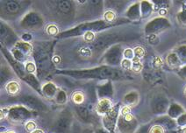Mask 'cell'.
Segmentation results:
<instances>
[{"instance_id": "cell-1", "label": "cell", "mask_w": 186, "mask_h": 133, "mask_svg": "<svg viewBox=\"0 0 186 133\" xmlns=\"http://www.w3.org/2000/svg\"><path fill=\"white\" fill-rule=\"evenodd\" d=\"M113 109V102L109 98H102L96 106V112L99 116H105Z\"/></svg>"}, {"instance_id": "cell-2", "label": "cell", "mask_w": 186, "mask_h": 133, "mask_svg": "<svg viewBox=\"0 0 186 133\" xmlns=\"http://www.w3.org/2000/svg\"><path fill=\"white\" fill-rule=\"evenodd\" d=\"M20 83L18 81H10L6 84L5 86V90L6 92L9 94V95H12V96H14L16 94L19 93L20 91Z\"/></svg>"}, {"instance_id": "cell-3", "label": "cell", "mask_w": 186, "mask_h": 133, "mask_svg": "<svg viewBox=\"0 0 186 133\" xmlns=\"http://www.w3.org/2000/svg\"><path fill=\"white\" fill-rule=\"evenodd\" d=\"M71 99H72V102L75 104L79 105V104H82L84 103L85 96H84V94L82 91H76L72 94Z\"/></svg>"}, {"instance_id": "cell-4", "label": "cell", "mask_w": 186, "mask_h": 133, "mask_svg": "<svg viewBox=\"0 0 186 133\" xmlns=\"http://www.w3.org/2000/svg\"><path fill=\"white\" fill-rule=\"evenodd\" d=\"M132 71L134 72V73H140L141 72L142 68H143V64L142 62L140 61V59L137 58V57H134L133 60H132Z\"/></svg>"}, {"instance_id": "cell-5", "label": "cell", "mask_w": 186, "mask_h": 133, "mask_svg": "<svg viewBox=\"0 0 186 133\" xmlns=\"http://www.w3.org/2000/svg\"><path fill=\"white\" fill-rule=\"evenodd\" d=\"M46 32L49 36H55L58 34L59 29H58L57 26H55L54 24H50L46 27Z\"/></svg>"}, {"instance_id": "cell-6", "label": "cell", "mask_w": 186, "mask_h": 133, "mask_svg": "<svg viewBox=\"0 0 186 133\" xmlns=\"http://www.w3.org/2000/svg\"><path fill=\"white\" fill-rule=\"evenodd\" d=\"M78 53H79V55H80L82 58H85V59L90 58V57L92 56V51H91V49H90L89 47H81V48L79 49Z\"/></svg>"}, {"instance_id": "cell-7", "label": "cell", "mask_w": 186, "mask_h": 133, "mask_svg": "<svg viewBox=\"0 0 186 133\" xmlns=\"http://www.w3.org/2000/svg\"><path fill=\"white\" fill-rule=\"evenodd\" d=\"M104 18H105V21H107V22H113L115 19V18H116V14L113 11H107V12H105Z\"/></svg>"}, {"instance_id": "cell-8", "label": "cell", "mask_w": 186, "mask_h": 133, "mask_svg": "<svg viewBox=\"0 0 186 133\" xmlns=\"http://www.w3.org/2000/svg\"><path fill=\"white\" fill-rule=\"evenodd\" d=\"M25 129L27 132H33V131H35L37 129V124L33 121H28V122H26V124L25 125Z\"/></svg>"}, {"instance_id": "cell-9", "label": "cell", "mask_w": 186, "mask_h": 133, "mask_svg": "<svg viewBox=\"0 0 186 133\" xmlns=\"http://www.w3.org/2000/svg\"><path fill=\"white\" fill-rule=\"evenodd\" d=\"M25 71L29 74H33L36 70V67H35V64L32 61H28L25 63Z\"/></svg>"}, {"instance_id": "cell-10", "label": "cell", "mask_w": 186, "mask_h": 133, "mask_svg": "<svg viewBox=\"0 0 186 133\" xmlns=\"http://www.w3.org/2000/svg\"><path fill=\"white\" fill-rule=\"evenodd\" d=\"M132 60H128V59H123L122 61H121V66L124 69H126V70H131L132 69Z\"/></svg>"}, {"instance_id": "cell-11", "label": "cell", "mask_w": 186, "mask_h": 133, "mask_svg": "<svg viewBox=\"0 0 186 133\" xmlns=\"http://www.w3.org/2000/svg\"><path fill=\"white\" fill-rule=\"evenodd\" d=\"M134 57H137L140 59H142L144 56H145V50L143 47H136L134 49Z\"/></svg>"}, {"instance_id": "cell-12", "label": "cell", "mask_w": 186, "mask_h": 133, "mask_svg": "<svg viewBox=\"0 0 186 133\" xmlns=\"http://www.w3.org/2000/svg\"><path fill=\"white\" fill-rule=\"evenodd\" d=\"M123 56L125 59H128V60H133L134 58V49L131 48H126L124 50L123 52Z\"/></svg>"}, {"instance_id": "cell-13", "label": "cell", "mask_w": 186, "mask_h": 133, "mask_svg": "<svg viewBox=\"0 0 186 133\" xmlns=\"http://www.w3.org/2000/svg\"><path fill=\"white\" fill-rule=\"evenodd\" d=\"M95 39V34L93 33L92 31H87L84 34V40L86 42H92Z\"/></svg>"}, {"instance_id": "cell-14", "label": "cell", "mask_w": 186, "mask_h": 133, "mask_svg": "<svg viewBox=\"0 0 186 133\" xmlns=\"http://www.w3.org/2000/svg\"><path fill=\"white\" fill-rule=\"evenodd\" d=\"M149 133H164V130L160 125H155L150 129Z\"/></svg>"}, {"instance_id": "cell-15", "label": "cell", "mask_w": 186, "mask_h": 133, "mask_svg": "<svg viewBox=\"0 0 186 133\" xmlns=\"http://www.w3.org/2000/svg\"><path fill=\"white\" fill-rule=\"evenodd\" d=\"M154 66L155 67V68H160V67H162L163 64V60H162V58L161 57H155V59H154Z\"/></svg>"}, {"instance_id": "cell-16", "label": "cell", "mask_w": 186, "mask_h": 133, "mask_svg": "<svg viewBox=\"0 0 186 133\" xmlns=\"http://www.w3.org/2000/svg\"><path fill=\"white\" fill-rule=\"evenodd\" d=\"M8 115V109L7 108H2L1 111H0V119L3 120L4 118H5Z\"/></svg>"}, {"instance_id": "cell-17", "label": "cell", "mask_w": 186, "mask_h": 133, "mask_svg": "<svg viewBox=\"0 0 186 133\" xmlns=\"http://www.w3.org/2000/svg\"><path fill=\"white\" fill-rule=\"evenodd\" d=\"M120 113H121V115L124 116H126V115H127V114L131 113V108L128 106H124L122 109H121Z\"/></svg>"}, {"instance_id": "cell-18", "label": "cell", "mask_w": 186, "mask_h": 133, "mask_svg": "<svg viewBox=\"0 0 186 133\" xmlns=\"http://www.w3.org/2000/svg\"><path fill=\"white\" fill-rule=\"evenodd\" d=\"M123 117H124V120H125L126 122H132V121L134 120V116H133L132 113H129V114L124 116Z\"/></svg>"}, {"instance_id": "cell-19", "label": "cell", "mask_w": 186, "mask_h": 133, "mask_svg": "<svg viewBox=\"0 0 186 133\" xmlns=\"http://www.w3.org/2000/svg\"><path fill=\"white\" fill-rule=\"evenodd\" d=\"M53 61L54 62V63H60V61H61V58H60V56H54V58H53Z\"/></svg>"}, {"instance_id": "cell-20", "label": "cell", "mask_w": 186, "mask_h": 133, "mask_svg": "<svg viewBox=\"0 0 186 133\" xmlns=\"http://www.w3.org/2000/svg\"><path fill=\"white\" fill-rule=\"evenodd\" d=\"M159 13H160L161 15L164 16V15H166V13H167V11H166L165 9H161V10H160V12H159Z\"/></svg>"}, {"instance_id": "cell-21", "label": "cell", "mask_w": 186, "mask_h": 133, "mask_svg": "<svg viewBox=\"0 0 186 133\" xmlns=\"http://www.w3.org/2000/svg\"><path fill=\"white\" fill-rule=\"evenodd\" d=\"M31 133H44V132L42 130H41V129H36L35 131H33V132Z\"/></svg>"}, {"instance_id": "cell-22", "label": "cell", "mask_w": 186, "mask_h": 133, "mask_svg": "<svg viewBox=\"0 0 186 133\" xmlns=\"http://www.w3.org/2000/svg\"><path fill=\"white\" fill-rule=\"evenodd\" d=\"M181 133H186V127H185L183 130H182V132H181Z\"/></svg>"}, {"instance_id": "cell-23", "label": "cell", "mask_w": 186, "mask_h": 133, "mask_svg": "<svg viewBox=\"0 0 186 133\" xmlns=\"http://www.w3.org/2000/svg\"><path fill=\"white\" fill-rule=\"evenodd\" d=\"M3 133H16L15 132H13V131H9V132H3Z\"/></svg>"}, {"instance_id": "cell-24", "label": "cell", "mask_w": 186, "mask_h": 133, "mask_svg": "<svg viewBox=\"0 0 186 133\" xmlns=\"http://www.w3.org/2000/svg\"><path fill=\"white\" fill-rule=\"evenodd\" d=\"M185 96H186V87H185Z\"/></svg>"}]
</instances>
